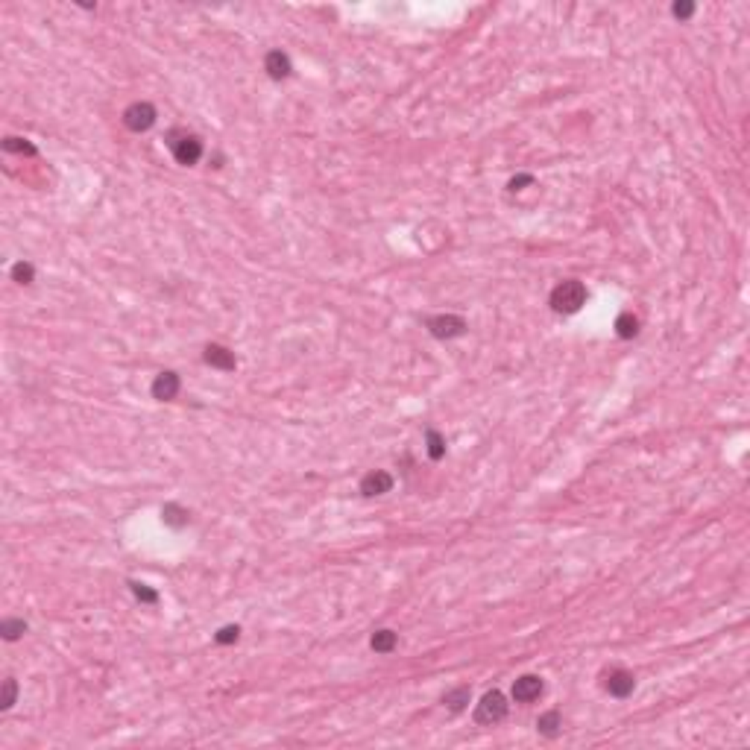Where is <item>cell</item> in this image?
I'll return each instance as SVG.
<instances>
[{
	"label": "cell",
	"instance_id": "obj_21",
	"mask_svg": "<svg viewBox=\"0 0 750 750\" xmlns=\"http://www.w3.org/2000/svg\"><path fill=\"white\" fill-rule=\"evenodd\" d=\"M12 279L18 281V285H32V281H36V267L29 261H18L12 267Z\"/></svg>",
	"mask_w": 750,
	"mask_h": 750
},
{
	"label": "cell",
	"instance_id": "obj_12",
	"mask_svg": "<svg viewBox=\"0 0 750 750\" xmlns=\"http://www.w3.org/2000/svg\"><path fill=\"white\" fill-rule=\"evenodd\" d=\"M161 522L168 525V528H173V530H182V528L191 525V513L182 507V504H176V502H168V504L161 507Z\"/></svg>",
	"mask_w": 750,
	"mask_h": 750
},
{
	"label": "cell",
	"instance_id": "obj_13",
	"mask_svg": "<svg viewBox=\"0 0 750 750\" xmlns=\"http://www.w3.org/2000/svg\"><path fill=\"white\" fill-rule=\"evenodd\" d=\"M396 645H399V633L390 630V627H381V630H375L373 636H370V648H373L375 654H393Z\"/></svg>",
	"mask_w": 750,
	"mask_h": 750
},
{
	"label": "cell",
	"instance_id": "obj_1",
	"mask_svg": "<svg viewBox=\"0 0 750 750\" xmlns=\"http://www.w3.org/2000/svg\"><path fill=\"white\" fill-rule=\"evenodd\" d=\"M587 299H589V293H587V285H583V281L565 279V281H560V285H554L548 302H551V308L557 314H577L583 305H587Z\"/></svg>",
	"mask_w": 750,
	"mask_h": 750
},
{
	"label": "cell",
	"instance_id": "obj_6",
	"mask_svg": "<svg viewBox=\"0 0 750 750\" xmlns=\"http://www.w3.org/2000/svg\"><path fill=\"white\" fill-rule=\"evenodd\" d=\"M542 692H545V683H542V677H537V674H522V677H516V683H513V697H516L519 704H533V701H540Z\"/></svg>",
	"mask_w": 750,
	"mask_h": 750
},
{
	"label": "cell",
	"instance_id": "obj_10",
	"mask_svg": "<svg viewBox=\"0 0 750 750\" xmlns=\"http://www.w3.org/2000/svg\"><path fill=\"white\" fill-rule=\"evenodd\" d=\"M203 361L208 366H214V370H223V373H232L238 366L235 352H232V349H226V346H220V343H208L206 352H203Z\"/></svg>",
	"mask_w": 750,
	"mask_h": 750
},
{
	"label": "cell",
	"instance_id": "obj_18",
	"mask_svg": "<svg viewBox=\"0 0 750 750\" xmlns=\"http://www.w3.org/2000/svg\"><path fill=\"white\" fill-rule=\"evenodd\" d=\"M27 630H29V624L24 619H4V622H0V636H4L6 642L21 639Z\"/></svg>",
	"mask_w": 750,
	"mask_h": 750
},
{
	"label": "cell",
	"instance_id": "obj_24",
	"mask_svg": "<svg viewBox=\"0 0 750 750\" xmlns=\"http://www.w3.org/2000/svg\"><path fill=\"white\" fill-rule=\"evenodd\" d=\"M695 9H697V6L692 4V0H677V4L671 6V15H674L677 21H689L692 15H695Z\"/></svg>",
	"mask_w": 750,
	"mask_h": 750
},
{
	"label": "cell",
	"instance_id": "obj_3",
	"mask_svg": "<svg viewBox=\"0 0 750 750\" xmlns=\"http://www.w3.org/2000/svg\"><path fill=\"white\" fill-rule=\"evenodd\" d=\"M170 153L179 164H185V168H194V164L203 159V141H199L194 132H173L170 135Z\"/></svg>",
	"mask_w": 750,
	"mask_h": 750
},
{
	"label": "cell",
	"instance_id": "obj_19",
	"mask_svg": "<svg viewBox=\"0 0 750 750\" xmlns=\"http://www.w3.org/2000/svg\"><path fill=\"white\" fill-rule=\"evenodd\" d=\"M4 149L6 153H21V156H39L36 144H29L27 138H15V135L4 138Z\"/></svg>",
	"mask_w": 750,
	"mask_h": 750
},
{
	"label": "cell",
	"instance_id": "obj_15",
	"mask_svg": "<svg viewBox=\"0 0 750 750\" xmlns=\"http://www.w3.org/2000/svg\"><path fill=\"white\" fill-rule=\"evenodd\" d=\"M615 335H619L622 340H633L639 335V316L633 314V311H624L615 316Z\"/></svg>",
	"mask_w": 750,
	"mask_h": 750
},
{
	"label": "cell",
	"instance_id": "obj_25",
	"mask_svg": "<svg viewBox=\"0 0 750 750\" xmlns=\"http://www.w3.org/2000/svg\"><path fill=\"white\" fill-rule=\"evenodd\" d=\"M522 185H533V176L530 173H522V176H513L507 182V191H522Z\"/></svg>",
	"mask_w": 750,
	"mask_h": 750
},
{
	"label": "cell",
	"instance_id": "obj_2",
	"mask_svg": "<svg viewBox=\"0 0 750 750\" xmlns=\"http://www.w3.org/2000/svg\"><path fill=\"white\" fill-rule=\"evenodd\" d=\"M507 709H510L507 697H504L502 692H498V689H493V692H487V695L478 701V707H475V724H481V727H495V724H502V721L507 718Z\"/></svg>",
	"mask_w": 750,
	"mask_h": 750
},
{
	"label": "cell",
	"instance_id": "obj_16",
	"mask_svg": "<svg viewBox=\"0 0 750 750\" xmlns=\"http://www.w3.org/2000/svg\"><path fill=\"white\" fill-rule=\"evenodd\" d=\"M469 701H472V689L469 686H457V689L443 695L446 709H452V712H463L466 707H469Z\"/></svg>",
	"mask_w": 750,
	"mask_h": 750
},
{
	"label": "cell",
	"instance_id": "obj_11",
	"mask_svg": "<svg viewBox=\"0 0 750 750\" xmlns=\"http://www.w3.org/2000/svg\"><path fill=\"white\" fill-rule=\"evenodd\" d=\"M264 71L270 79L281 82V79H288L290 71H293V65H290V56L288 53H281V50H270V53L264 56Z\"/></svg>",
	"mask_w": 750,
	"mask_h": 750
},
{
	"label": "cell",
	"instance_id": "obj_20",
	"mask_svg": "<svg viewBox=\"0 0 750 750\" xmlns=\"http://www.w3.org/2000/svg\"><path fill=\"white\" fill-rule=\"evenodd\" d=\"M129 589H132V595H135L141 604H159V592H156L153 587H147V583H141V580H129Z\"/></svg>",
	"mask_w": 750,
	"mask_h": 750
},
{
	"label": "cell",
	"instance_id": "obj_5",
	"mask_svg": "<svg viewBox=\"0 0 750 750\" xmlns=\"http://www.w3.org/2000/svg\"><path fill=\"white\" fill-rule=\"evenodd\" d=\"M156 118H159L156 106H153V103H147V100H138V103L126 106V112H123V126H126L129 132H147V129H153Z\"/></svg>",
	"mask_w": 750,
	"mask_h": 750
},
{
	"label": "cell",
	"instance_id": "obj_4",
	"mask_svg": "<svg viewBox=\"0 0 750 750\" xmlns=\"http://www.w3.org/2000/svg\"><path fill=\"white\" fill-rule=\"evenodd\" d=\"M425 328H428V335L437 337V340H455V337L466 335L469 323H466L460 314H437L425 323Z\"/></svg>",
	"mask_w": 750,
	"mask_h": 750
},
{
	"label": "cell",
	"instance_id": "obj_9",
	"mask_svg": "<svg viewBox=\"0 0 750 750\" xmlns=\"http://www.w3.org/2000/svg\"><path fill=\"white\" fill-rule=\"evenodd\" d=\"M393 475L390 472H384V469H375V472H366L363 478H361V493L366 495V498H375V495H384V493H390L393 490Z\"/></svg>",
	"mask_w": 750,
	"mask_h": 750
},
{
	"label": "cell",
	"instance_id": "obj_17",
	"mask_svg": "<svg viewBox=\"0 0 750 750\" xmlns=\"http://www.w3.org/2000/svg\"><path fill=\"white\" fill-rule=\"evenodd\" d=\"M425 443H428V457L434 460V463L446 457V437L440 434V431L428 428V431H425Z\"/></svg>",
	"mask_w": 750,
	"mask_h": 750
},
{
	"label": "cell",
	"instance_id": "obj_14",
	"mask_svg": "<svg viewBox=\"0 0 750 750\" xmlns=\"http://www.w3.org/2000/svg\"><path fill=\"white\" fill-rule=\"evenodd\" d=\"M537 730H540V736H545V739L560 736V730H563V715H560L557 709L542 712L540 718H537Z\"/></svg>",
	"mask_w": 750,
	"mask_h": 750
},
{
	"label": "cell",
	"instance_id": "obj_22",
	"mask_svg": "<svg viewBox=\"0 0 750 750\" xmlns=\"http://www.w3.org/2000/svg\"><path fill=\"white\" fill-rule=\"evenodd\" d=\"M241 639V627L238 624H226V627H220L217 633H214V642L217 645H235Z\"/></svg>",
	"mask_w": 750,
	"mask_h": 750
},
{
	"label": "cell",
	"instance_id": "obj_8",
	"mask_svg": "<svg viewBox=\"0 0 750 750\" xmlns=\"http://www.w3.org/2000/svg\"><path fill=\"white\" fill-rule=\"evenodd\" d=\"M604 689H607L612 697L624 701V697H630L633 689H636V677H633V671H627V669H612V671L607 674Z\"/></svg>",
	"mask_w": 750,
	"mask_h": 750
},
{
	"label": "cell",
	"instance_id": "obj_23",
	"mask_svg": "<svg viewBox=\"0 0 750 750\" xmlns=\"http://www.w3.org/2000/svg\"><path fill=\"white\" fill-rule=\"evenodd\" d=\"M15 697H18V683H15V677H6L4 680V697H0V709H12L15 704Z\"/></svg>",
	"mask_w": 750,
	"mask_h": 750
},
{
	"label": "cell",
	"instance_id": "obj_7",
	"mask_svg": "<svg viewBox=\"0 0 750 750\" xmlns=\"http://www.w3.org/2000/svg\"><path fill=\"white\" fill-rule=\"evenodd\" d=\"M182 390V381L173 370H164L153 378V387H149V393H153V399H159V402H173V399L179 396Z\"/></svg>",
	"mask_w": 750,
	"mask_h": 750
}]
</instances>
